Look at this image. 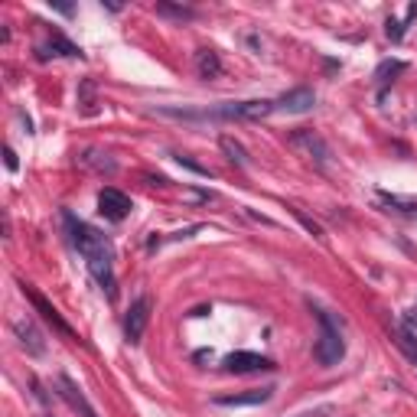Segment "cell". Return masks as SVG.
Listing matches in <instances>:
<instances>
[{"instance_id":"obj_1","label":"cell","mask_w":417,"mask_h":417,"mask_svg":"<svg viewBox=\"0 0 417 417\" xmlns=\"http://www.w3.org/2000/svg\"><path fill=\"white\" fill-rule=\"evenodd\" d=\"M62 222H65V232H69V241L78 255L85 257L88 271H92V278L98 280V287L105 290L108 297H114V251L108 245V238L92 228L88 222L82 219H75L72 212H62Z\"/></svg>"},{"instance_id":"obj_2","label":"cell","mask_w":417,"mask_h":417,"mask_svg":"<svg viewBox=\"0 0 417 417\" xmlns=\"http://www.w3.org/2000/svg\"><path fill=\"white\" fill-rule=\"evenodd\" d=\"M316 313V320H320V336H316V343H313V359L323 365V368H330V365H339L346 355V343H343V332L336 326L326 310H313Z\"/></svg>"},{"instance_id":"obj_3","label":"cell","mask_w":417,"mask_h":417,"mask_svg":"<svg viewBox=\"0 0 417 417\" xmlns=\"http://www.w3.org/2000/svg\"><path fill=\"white\" fill-rule=\"evenodd\" d=\"M274 101L255 98V101H225L215 108H203V121H261L274 114Z\"/></svg>"},{"instance_id":"obj_4","label":"cell","mask_w":417,"mask_h":417,"mask_svg":"<svg viewBox=\"0 0 417 417\" xmlns=\"http://www.w3.org/2000/svg\"><path fill=\"white\" fill-rule=\"evenodd\" d=\"M287 144L297 150L300 157H307V160L316 163L320 170H326V163H330V144H326V140H323L316 130H307V128L290 130V134H287Z\"/></svg>"},{"instance_id":"obj_5","label":"cell","mask_w":417,"mask_h":417,"mask_svg":"<svg viewBox=\"0 0 417 417\" xmlns=\"http://www.w3.org/2000/svg\"><path fill=\"white\" fill-rule=\"evenodd\" d=\"M20 290H23V297L30 300L33 303V310L40 313V316H43L46 323H49V326H53L56 332H59V336H65V339H69V343H82V339H78V332L72 330V326H69V323L62 320V313L56 310L53 303H49V300L43 297V293H36V290L30 287V284H26V280H20Z\"/></svg>"},{"instance_id":"obj_6","label":"cell","mask_w":417,"mask_h":417,"mask_svg":"<svg viewBox=\"0 0 417 417\" xmlns=\"http://www.w3.org/2000/svg\"><path fill=\"white\" fill-rule=\"evenodd\" d=\"M150 310H153V303L150 297H140L130 303L128 316H124V336H128L130 346H137L144 339V332H147V323H150Z\"/></svg>"},{"instance_id":"obj_7","label":"cell","mask_w":417,"mask_h":417,"mask_svg":"<svg viewBox=\"0 0 417 417\" xmlns=\"http://www.w3.org/2000/svg\"><path fill=\"white\" fill-rule=\"evenodd\" d=\"M130 199L121 189H114V186H105L101 193H98V212L105 215L108 222H124L130 215Z\"/></svg>"},{"instance_id":"obj_8","label":"cell","mask_w":417,"mask_h":417,"mask_svg":"<svg viewBox=\"0 0 417 417\" xmlns=\"http://www.w3.org/2000/svg\"><path fill=\"white\" fill-rule=\"evenodd\" d=\"M222 368L232 375H251V372H271L274 362H271L268 355H257V352H232V355H225Z\"/></svg>"},{"instance_id":"obj_9","label":"cell","mask_w":417,"mask_h":417,"mask_svg":"<svg viewBox=\"0 0 417 417\" xmlns=\"http://www.w3.org/2000/svg\"><path fill=\"white\" fill-rule=\"evenodd\" d=\"M274 108L278 111H287V114H307V111H313L316 108V95H313V88H290V92H284V95L274 101Z\"/></svg>"},{"instance_id":"obj_10","label":"cell","mask_w":417,"mask_h":417,"mask_svg":"<svg viewBox=\"0 0 417 417\" xmlns=\"http://www.w3.org/2000/svg\"><path fill=\"white\" fill-rule=\"evenodd\" d=\"M56 388H59V395L69 401V407H72V411H78L82 417H98V411L92 407V401L85 398V391L75 385L69 375H59V378H56Z\"/></svg>"},{"instance_id":"obj_11","label":"cell","mask_w":417,"mask_h":417,"mask_svg":"<svg viewBox=\"0 0 417 417\" xmlns=\"http://www.w3.org/2000/svg\"><path fill=\"white\" fill-rule=\"evenodd\" d=\"M56 56H69V59H85V53H82V49H78L75 43H69L62 33H53V36H49L46 43L36 46V59H43V62H46V59H56Z\"/></svg>"},{"instance_id":"obj_12","label":"cell","mask_w":417,"mask_h":417,"mask_svg":"<svg viewBox=\"0 0 417 417\" xmlns=\"http://www.w3.org/2000/svg\"><path fill=\"white\" fill-rule=\"evenodd\" d=\"M13 332H17V339H20V346L26 349V355H46V339L43 332L33 326V320H17L13 323Z\"/></svg>"},{"instance_id":"obj_13","label":"cell","mask_w":417,"mask_h":417,"mask_svg":"<svg viewBox=\"0 0 417 417\" xmlns=\"http://www.w3.org/2000/svg\"><path fill=\"white\" fill-rule=\"evenodd\" d=\"M274 388H251V391H241V395H219L215 405L219 407H255V405H264L271 401Z\"/></svg>"},{"instance_id":"obj_14","label":"cell","mask_w":417,"mask_h":417,"mask_svg":"<svg viewBox=\"0 0 417 417\" xmlns=\"http://www.w3.org/2000/svg\"><path fill=\"white\" fill-rule=\"evenodd\" d=\"M78 163H82L85 170L101 173V176H114V173H118V163L111 160V153H105V150H98V147H88L85 153L78 157Z\"/></svg>"},{"instance_id":"obj_15","label":"cell","mask_w":417,"mask_h":417,"mask_svg":"<svg viewBox=\"0 0 417 417\" xmlns=\"http://www.w3.org/2000/svg\"><path fill=\"white\" fill-rule=\"evenodd\" d=\"M407 65L401 59H385V62H378L375 69V85H378V98H385V88L395 82V75H401Z\"/></svg>"},{"instance_id":"obj_16","label":"cell","mask_w":417,"mask_h":417,"mask_svg":"<svg viewBox=\"0 0 417 417\" xmlns=\"http://www.w3.org/2000/svg\"><path fill=\"white\" fill-rule=\"evenodd\" d=\"M196 72H199V78H219L222 75V59H219V53L215 49H199L196 53Z\"/></svg>"},{"instance_id":"obj_17","label":"cell","mask_w":417,"mask_h":417,"mask_svg":"<svg viewBox=\"0 0 417 417\" xmlns=\"http://www.w3.org/2000/svg\"><path fill=\"white\" fill-rule=\"evenodd\" d=\"M378 203L385 205L388 212L407 215V219H414V215H417V203H414V199H405V196H395V193H378Z\"/></svg>"},{"instance_id":"obj_18","label":"cell","mask_w":417,"mask_h":417,"mask_svg":"<svg viewBox=\"0 0 417 417\" xmlns=\"http://www.w3.org/2000/svg\"><path fill=\"white\" fill-rule=\"evenodd\" d=\"M395 346L411 359V362H417V332L414 330H405V326L398 323L395 326Z\"/></svg>"},{"instance_id":"obj_19","label":"cell","mask_w":417,"mask_h":417,"mask_svg":"<svg viewBox=\"0 0 417 417\" xmlns=\"http://www.w3.org/2000/svg\"><path fill=\"white\" fill-rule=\"evenodd\" d=\"M414 17H417V3H411V7H407V17H405V20H395V17H388V23H385L388 40H391V43H401V40H405V33H407V23L414 20Z\"/></svg>"},{"instance_id":"obj_20","label":"cell","mask_w":417,"mask_h":417,"mask_svg":"<svg viewBox=\"0 0 417 417\" xmlns=\"http://www.w3.org/2000/svg\"><path fill=\"white\" fill-rule=\"evenodd\" d=\"M219 144H222L225 157H228V160L235 163V167H241V170H248V167H251V160H248V150L241 147V144H238L235 137H222Z\"/></svg>"},{"instance_id":"obj_21","label":"cell","mask_w":417,"mask_h":417,"mask_svg":"<svg viewBox=\"0 0 417 417\" xmlns=\"http://www.w3.org/2000/svg\"><path fill=\"white\" fill-rule=\"evenodd\" d=\"M78 108H82V114H98V95H95V82L92 78H85L78 85Z\"/></svg>"},{"instance_id":"obj_22","label":"cell","mask_w":417,"mask_h":417,"mask_svg":"<svg viewBox=\"0 0 417 417\" xmlns=\"http://www.w3.org/2000/svg\"><path fill=\"white\" fill-rule=\"evenodd\" d=\"M157 13H160V17H173V20H196L193 7H176V3H167V0L157 3Z\"/></svg>"},{"instance_id":"obj_23","label":"cell","mask_w":417,"mask_h":417,"mask_svg":"<svg viewBox=\"0 0 417 417\" xmlns=\"http://www.w3.org/2000/svg\"><path fill=\"white\" fill-rule=\"evenodd\" d=\"M173 160L180 163V167H186V170H193V173H199V176H212V173L205 170L203 163H196V160H189V157H182V153H173Z\"/></svg>"},{"instance_id":"obj_24","label":"cell","mask_w":417,"mask_h":417,"mask_svg":"<svg viewBox=\"0 0 417 417\" xmlns=\"http://www.w3.org/2000/svg\"><path fill=\"white\" fill-rule=\"evenodd\" d=\"M290 212H293V215H297V219H300V222H303V228H307V232H310L313 238H323V228H320V225H316V222H313L310 215H303V212H300V209H290Z\"/></svg>"},{"instance_id":"obj_25","label":"cell","mask_w":417,"mask_h":417,"mask_svg":"<svg viewBox=\"0 0 417 417\" xmlns=\"http://www.w3.org/2000/svg\"><path fill=\"white\" fill-rule=\"evenodd\" d=\"M3 163H7V170H20V160H17L13 147H3Z\"/></svg>"},{"instance_id":"obj_26","label":"cell","mask_w":417,"mask_h":417,"mask_svg":"<svg viewBox=\"0 0 417 417\" xmlns=\"http://www.w3.org/2000/svg\"><path fill=\"white\" fill-rule=\"evenodd\" d=\"M53 7H56V10H59V13H65V17L72 13V3H53Z\"/></svg>"},{"instance_id":"obj_27","label":"cell","mask_w":417,"mask_h":417,"mask_svg":"<svg viewBox=\"0 0 417 417\" xmlns=\"http://www.w3.org/2000/svg\"><path fill=\"white\" fill-rule=\"evenodd\" d=\"M300 417H316V414H300Z\"/></svg>"}]
</instances>
